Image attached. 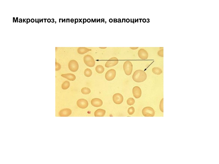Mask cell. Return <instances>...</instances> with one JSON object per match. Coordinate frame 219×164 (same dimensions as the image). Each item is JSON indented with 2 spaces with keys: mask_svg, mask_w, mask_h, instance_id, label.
I'll return each instance as SVG.
<instances>
[{
  "mask_svg": "<svg viewBox=\"0 0 219 164\" xmlns=\"http://www.w3.org/2000/svg\"><path fill=\"white\" fill-rule=\"evenodd\" d=\"M116 75V71L113 69H110L105 74V78L107 81H111L115 78Z\"/></svg>",
  "mask_w": 219,
  "mask_h": 164,
  "instance_id": "5",
  "label": "cell"
},
{
  "mask_svg": "<svg viewBox=\"0 0 219 164\" xmlns=\"http://www.w3.org/2000/svg\"><path fill=\"white\" fill-rule=\"evenodd\" d=\"M119 63L118 59L116 57L111 58L107 62L105 65L106 68H110L115 66Z\"/></svg>",
  "mask_w": 219,
  "mask_h": 164,
  "instance_id": "7",
  "label": "cell"
},
{
  "mask_svg": "<svg viewBox=\"0 0 219 164\" xmlns=\"http://www.w3.org/2000/svg\"><path fill=\"white\" fill-rule=\"evenodd\" d=\"M163 98L161 100L160 105V109L161 112H163Z\"/></svg>",
  "mask_w": 219,
  "mask_h": 164,
  "instance_id": "23",
  "label": "cell"
},
{
  "mask_svg": "<svg viewBox=\"0 0 219 164\" xmlns=\"http://www.w3.org/2000/svg\"><path fill=\"white\" fill-rule=\"evenodd\" d=\"M92 72L91 69L89 68H87L85 70L84 75L87 77H90L92 75Z\"/></svg>",
  "mask_w": 219,
  "mask_h": 164,
  "instance_id": "18",
  "label": "cell"
},
{
  "mask_svg": "<svg viewBox=\"0 0 219 164\" xmlns=\"http://www.w3.org/2000/svg\"><path fill=\"white\" fill-rule=\"evenodd\" d=\"M132 93L134 97L138 99L141 96L142 92L141 88L138 86L134 87L133 89Z\"/></svg>",
  "mask_w": 219,
  "mask_h": 164,
  "instance_id": "10",
  "label": "cell"
},
{
  "mask_svg": "<svg viewBox=\"0 0 219 164\" xmlns=\"http://www.w3.org/2000/svg\"><path fill=\"white\" fill-rule=\"evenodd\" d=\"M61 68V66L58 63H56L55 70L58 71Z\"/></svg>",
  "mask_w": 219,
  "mask_h": 164,
  "instance_id": "24",
  "label": "cell"
},
{
  "mask_svg": "<svg viewBox=\"0 0 219 164\" xmlns=\"http://www.w3.org/2000/svg\"><path fill=\"white\" fill-rule=\"evenodd\" d=\"M18 22V18H17V22Z\"/></svg>",
  "mask_w": 219,
  "mask_h": 164,
  "instance_id": "27",
  "label": "cell"
},
{
  "mask_svg": "<svg viewBox=\"0 0 219 164\" xmlns=\"http://www.w3.org/2000/svg\"><path fill=\"white\" fill-rule=\"evenodd\" d=\"M123 68L126 75H130L132 73L133 69V65L131 62L129 61H126L124 64Z\"/></svg>",
  "mask_w": 219,
  "mask_h": 164,
  "instance_id": "2",
  "label": "cell"
},
{
  "mask_svg": "<svg viewBox=\"0 0 219 164\" xmlns=\"http://www.w3.org/2000/svg\"><path fill=\"white\" fill-rule=\"evenodd\" d=\"M23 22H24V19H23Z\"/></svg>",
  "mask_w": 219,
  "mask_h": 164,
  "instance_id": "29",
  "label": "cell"
},
{
  "mask_svg": "<svg viewBox=\"0 0 219 164\" xmlns=\"http://www.w3.org/2000/svg\"><path fill=\"white\" fill-rule=\"evenodd\" d=\"M17 18V19H16V22H16L17 19V18Z\"/></svg>",
  "mask_w": 219,
  "mask_h": 164,
  "instance_id": "28",
  "label": "cell"
},
{
  "mask_svg": "<svg viewBox=\"0 0 219 164\" xmlns=\"http://www.w3.org/2000/svg\"><path fill=\"white\" fill-rule=\"evenodd\" d=\"M130 48L132 49H138V48H136V47H135V48Z\"/></svg>",
  "mask_w": 219,
  "mask_h": 164,
  "instance_id": "25",
  "label": "cell"
},
{
  "mask_svg": "<svg viewBox=\"0 0 219 164\" xmlns=\"http://www.w3.org/2000/svg\"><path fill=\"white\" fill-rule=\"evenodd\" d=\"M81 92L82 94H89L91 92V89L87 87H84L82 89Z\"/></svg>",
  "mask_w": 219,
  "mask_h": 164,
  "instance_id": "20",
  "label": "cell"
},
{
  "mask_svg": "<svg viewBox=\"0 0 219 164\" xmlns=\"http://www.w3.org/2000/svg\"><path fill=\"white\" fill-rule=\"evenodd\" d=\"M142 113L145 117H153L155 112L153 108L150 107H146L143 109Z\"/></svg>",
  "mask_w": 219,
  "mask_h": 164,
  "instance_id": "3",
  "label": "cell"
},
{
  "mask_svg": "<svg viewBox=\"0 0 219 164\" xmlns=\"http://www.w3.org/2000/svg\"><path fill=\"white\" fill-rule=\"evenodd\" d=\"M84 63L87 66L90 67H93L95 65V61L92 57L89 55H87L84 57Z\"/></svg>",
  "mask_w": 219,
  "mask_h": 164,
  "instance_id": "4",
  "label": "cell"
},
{
  "mask_svg": "<svg viewBox=\"0 0 219 164\" xmlns=\"http://www.w3.org/2000/svg\"><path fill=\"white\" fill-rule=\"evenodd\" d=\"M72 111L68 108L64 109L61 110L59 113V115L61 117H67L71 115Z\"/></svg>",
  "mask_w": 219,
  "mask_h": 164,
  "instance_id": "13",
  "label": "cell"
},
{
  "mask_svg": "<svg viewBox=\"0 0 219 164\" xmlns=\"http://www.w3.org/2000/svg\"><path fill=\"white\" fill-rule=\"evenodd\" d=\"M135 103V100L132 98H128L127 101V103L129 106L133 105Z\"/></svg>",
  "mask_w": 219,
  "mask_h": 164,
  "instance_id": "21",
  "label": "cell"
},
{
  "mask_svg": "<svg viewBox=\"0 0 219 164\" xmlns=\"http://www.w3.org/2000/svg\"><path fill=\"white\" fill-rule=\"evenodd\" d=\"M152 71L153 73L156 75H160L162 73V71L159 68L154 67L153 68Z\"/></svg>",
  "mask_w": 219,
  "mask_h": 164,
  "instance_id": "17",
  "label": "cell"
},
{
  "mask_svg": "<svg viewBox=\"0 0 219 164\" xmlns=\"http://www.w3.org/2000/svg\"><path fill=\"white\" fill-rule=\"evenodd\" d=\"M133 80L137 83H141L145 81L147 77L145 72L139 69L134 72L132 75Z\"/></svg>",
  "mask_w": 219,
  "mask_h": 164,
  "instance_id": "1",
  "label": "cell"
},
{
  "mask_svg": "<svg viewBox=\"0 0 219 164\" xmlns=\"http://www.w3.org/2000/svg\"><path fill=\"white\" fill-rule=\"evenodd\" d=\"M77 105L81 109H84L88 107V102L85 99L82 98L79 99L77 102Z\"/></svg>",
  "mask_w": 219,
  "mask_h": 164,
  "instance_id": "9",
  "label": "cell"
},
{
  "mask_svg": "<svg viewBox=\"0 0 219 164\" xmlns=\"http://www.w3.org/2000/svg\"><path fill=\"white\" fill-rule=\"evenodd\" d=\"M95 70L98 73L101 74L104 72V70H105V69L103 66L99 65L96 67Z\"/></svg>",
  "mask_w": 219,
  "mask_h": 164,
  "instance_id": "16",
  "label": "cell"
},
{
  "mask_svg": "<svg viewBox=\"0 0 219 164\" xmlns=\"http://www.w3.org/2000/svg\"><path fill=\"white\" fill-rule=\"evenodd\" d=\"M138 54L139 58L142 59L146 60L148 58V53L144 49H141L139 50Z\"/></svg>",
  "mask_w": 219,
  "mask_h": 164,
  "instance_id": "12",
  "label": "cell"
},
{
  "mask_svg": "<svg viewBox=\"0 0 219 164\" xmlns=\"http://www.w3.org/2000/svg\"><path fill=\"white\" fill-rule=\"evenodd\" d=\"M68 66L70 70L73 72H76L77 71L79 68V64L77 62L74 60H72L69 62Z\"/></svg>",
  "mask_w": 219,
  "mask_h": 164,
  "instance_id": "8",
  "label": "cell"
},
{
  "mask_svg": "<svg viewBox=\"0 0 219 164\" xmlns=\"http://www.w3.org/2000/svg\"><path fill=\"white\" fill-rule=\"evenodd\" d=\"M61 76L70 81H73L75 80L76 79L75 75L74 74L71 73L63 74L61 75Z\"/></svg>",
  "mask_w": 219,
  "mask_h": 164,
  "instance_id": "14",
  "label": "cell"
},
{
  "mask_svg": "<svg viewBox=\"0 0 219 164\" xmlns=\"http://www.w3.org/2000/svg\"><path fill=\"white\" fill-rule=\"evenodd\" d=\"M91 104L92 106L96 107H100L103 105V101L101 99L95 98H93L91 101Z\"/></svg>",
  "mask_w": 219,
  "mask_h": 164,
  "instance_id": "11",
  "label": "cell"
},
{
  "mask_svg": "<svg viewBox=\"0 0 219 164\" xmlns=\"http://www.w3.org/2000/svg\"><path fill=\"white\" fill-rule=\"evenodd\" d=\"M113 102L117 105H120L123 102L124 98L121 94L117 93L114 94L113 97Z\"/></svg>",
  "mask_w": 219,
  "mask_h": 164,
  "instance_id": "6",
  "label": "cell"
},
{
  "mask_svg": "<svg viewBox=\"0 0 219 164\" xmlns=\"http://www.w3.org/2000/svg\"><path fill=\"white\" fill-rule=\"evenodd\" d=\"M135 109L133 107H131L129 108L128 110V113L129 115H132L135 113Z\"/></svg>",
  "mask_w": 219,
  "mask_h": 164,
  "instance_id": "22",
  "label": "cell"
},
{
  "mask_svg": "<svg viewBox=\"0 0 219 164\" xmlns=\"http://www.w3.org/2000/svg\"><path fill=\"white\" fill-rule=\"evenodd\" d=\"M44 19L45 20V22H46V20L47 19Z\"/></svg>",
  "mask_w": 219,
  "mask_h": 164,
  "instance_id": "26",
  "label": "cell"
},
{
  "mask_svg": "<svg viewBox=\"0 0 219 164\" xmlns=\"http://www.w3.org/2000/svg\"><path fill=\"white\" fill-rule=\"evenodd\" d=\"M70 84L68 81H65L62 84V88L64 90H66L68 89L70 86Z\"/></svg>",
  "mask_w": 219,
  "mask_h": 164,
  "instance_id": "19",
  "label": "cell"
},
{
  "mask_svg": "<svg viewBox=\"0 0 219 164\" xmlns=\"http://www.w3.org/2000/svg\"><path fill=\"white\" fill-rule=\"evenodd\" d=\"M106 111L102 109H98L94 112V115L95 117H103L105 115Z\"/></svg>",
  "mask_w": 219,
  "mask_h": 164,
  "instance_id": "15",
  "label": "cell"
}]
</instances>
